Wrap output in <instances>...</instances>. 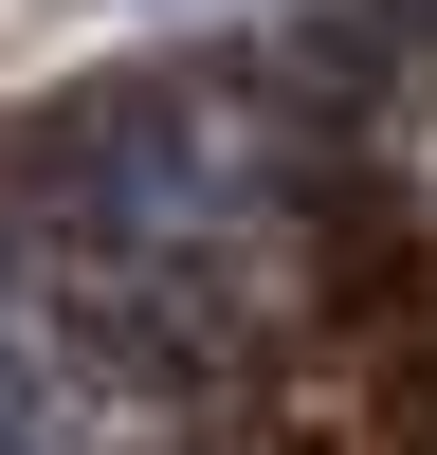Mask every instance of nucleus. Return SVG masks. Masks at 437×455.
<instances>
[{
	"mask_svg": "<svg viewBox=\"0 0 437 455\" xmlns=\"http://www.w3.org/2000/svg\"><path fill=\"white\" fill-rule=\"evenodd\" d=\"M0 237L73 291L91 347H201L310 255V146L237 73H128L55 109Z\"/></svg>",
	"mask_w": 437,
	"mask_h": 455,
	"instance_id": "1",
	"label": "nucleus"
},
{
	"mask_svg": "<svg viewBox=\"0 0 437 455\" xmlns=\"http://www.w3.org/2000/svg\"><path fill=\"white\" fill-rule=\"evenodd\" d=\"M109 419V347L73 328V291L0 237V455H91Z\"/></svg>",
	"mask_w": 437,
	"mask_h": 455,
	"instance_id": "2",
	"label": "nucleus"
}]
</instances>
